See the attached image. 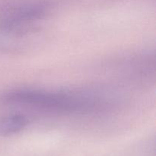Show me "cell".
<instances>
[{
  "label": "cell",
  "mask_w": 156,
  "mask_h": 156,
  "mask_svg": "<svg viewBox=\"0 0 156 156\" xmlns=\"http://www.w3.org/2000/svg\"><path fill=\"white\" fill-rule=\"evenodd\" d=\"M9 104L24 105L43 111L59 113L88 111L100 107L102 98L91 91L62 92L42 90L20 89L5 96Z\"/></svg>",
  "instance_id": "6da1fadb"
},
{
  "label": "cell",
  "mask_w": 156,
  "mask_h": 156,
  "mask_svg": "<svg viewBox=\"0 0 156 156\" xmlns=\"http://www.w3.org/2000/svg\"><path fill=\"white\" fill-rule=\"evenodd\" d=\"M44 9L39 5H28L13 9L5 20V27L11 30H20L37 21L44 15Z\"/></svg>",
  "instance_id": "7a4b0ae2"
},
{
  "label": "cell",
  "mask_w": 156,
  "mask_h": 156,
  "mask_svg": "<svg viewBox=\"0 0 156 156\" xmlns=\"http://www.w3.org/2000/svg\"><path fill=\"white\" fill-rule=\"evenodd\" d=\"M28 123L27 117L21 114L0 117V136H8L21 132Z\"/></svg>",
  "instance_id": "3957f363"
}]
</instances>
